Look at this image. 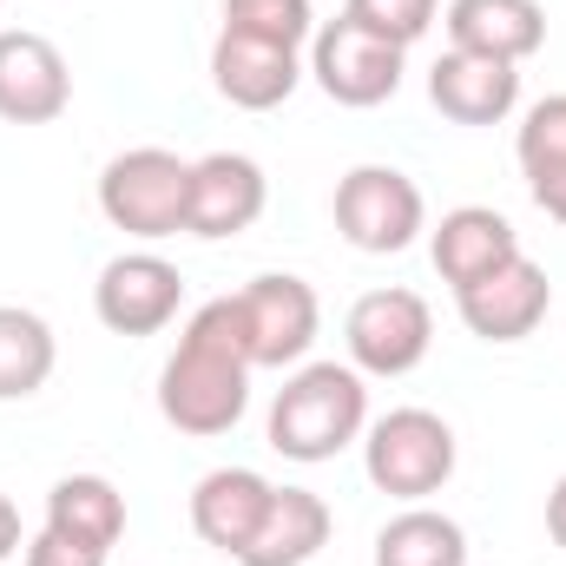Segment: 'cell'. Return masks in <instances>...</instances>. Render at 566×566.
I'll return each mask as SVG.
<instances>
[{
  "label": "cell",
  "mask_w": 566,
  "mask_h": 566,
  "mask_svg": "<svg viewBox=\"0 0 566 566\" xmlns=\"http://www.w3.org/2000/svg\"><path fill=\"white\" fill-rule=\"evenodd\" d=\"M363 33H376V40H389V46H416L428 27H434V0H349L343 7Z\"/></svg>",
  "instance_id": "24"
},
{
  "label": "cell",
  "mask_w": 566,
  "mask_h": 566,
  "mask_svg": "<svg viewBox=\"0 0 566 566\" xmlns=\"http://www.w3.org/2000/svg\"><path fill=\"white\" fill-rule=\"evenodd\" d=\"M224 27L271 40V46H303L316 33V13H310V0H224Z\"/></svg>",
  "instance_id": "23"
},
{
  "label": "cell",
  "mask_w": 566,
  "mask_h": 566,
  "mask_svg": "<svg viewBox=\"0 0 566 566\" xmlns=\"http://www.w3.org/2000/svg\"><path fill=\"white\" fill-rule=\"evenodd\" d=\"M264 165L244 158V151H211L191 165V191H185V231L191 238H238L264 218Z\"/></svg>",
  "instance_id": "11"
},
{
  "label": "cell",
  "mask_w": 566,
  "mask_h": 566,
  "mask_svg": "<svg viewBox=\"0 0 566 566\" xmlns=\"http://www.w3.org/2000/svg\"><path fill=\"white\" fill-rule=\"evenodd\" d=\"M303 66H296V46H271V40H251V33H218L211 46V86L244 106V113H271L296 93Z\"/></svg>",
  "instance_id": "14"
},
{
  "label": "cell",
  "mask_w": 566,
  "mask_h": 566,
  "mask_svg": "<svg viewBox=\"0 0 566 566\" xmlns=\"http://www.w3.org/2000/svg\"><path fill=\"white\" fill-rule=\"evenodd\" d=\"M264 507H271V481L258 468H211L191 488V527H198V541L218 547V554H231V560L251 547Z\"/></svg>",
  "instance_id": "15"
},
{
  "label": "cell",
  "mask_w": 566,
  "mask_h": 566,
  "mask_svg": "<svg viewBox=\"0 0 566 566\" xmlns=\"http://www.w3.org/2000/svg\"><path fill=\"white\" fill-rule=\"evenodd\" d=\"M428 99H434V113L454 119V126H501V119L521 106V66L448 46V53L428 66Z\"/></svg>",
  "instance_id": "13"
},
{
  "label": "cell",
  "mask_w": 566,
  "mask_h": 566,
  "mask_svg": "<svg viewBox=\"0 0 566 566\" xmlns=\"http://www.w3.org/2000/svg\"><path fill=\"white\" fill-rule=\"evenodd\" d=\"M251 402V336L238 296H211L158 369V416L178 434H231Z\"/></svg>",
  "instance_id": "1"
},
{
  "label": "cell",
  "mask_w": 566,
  "mask_h": 566,
  "mask_svg": "<svg viewBox=\"0 0 566 566\" xmlns=\"http://www.w3.org/2000/svg\"><path fill=\"white\" fill-rule=\"evenodd\" d=\"M46 527L80 541V547H93V554H113L119 534H126V494L106 474H66L46 494Z\"/></svg>",
  "instance_id": "19"
},
{
  "label": "cell",
  "mask_w": 566,
  "mask_h": 566,
  "mask_svg": "<svg viewBox=\"0 0 566 566\" xmlns=\"http://www.w3.org/2000/svg\"><path fill=\"white\" fill-rule=\"evenodd\" d=\"M376 566H468V534L461 521L434 514V507H409L376 534Z\"/></svg>",
  "instance_id": "22"
},
{
  "label": "cell",
  "mask_w": 566,
  "mask_h": 566,
  "mask_svg": "<svg viewBox=\"0 0 566 566\" xmlns=\"http://www.w3.org/2000/svg\"><path fill=\"white\" fill-rule=\"evenodd\" d=\"M73 106L66 53L46 33H0V119L7 126H53Z\"/></svg>",
  "instance_id": "12"
},
{
  "label": "cell",
  "mask_w": 566,
  "mask_h": 566,
  "mask_svg": "<svg viewBox=\"0 0 566 566\" xmlns=\"http://www.w3.org/2000/svg\"><path fill=\"white\" fill-rule=\"evenodd\" d=\"M514 151H521V171H527L534 205L554 224H566V93H547L541 106H527Z\"/></svg>",
  "instance_id": "20"
},
{
  "label": "cell",
  "mask_w": 566,
  "mask_h": 566,
  "mask_svg": "<svg viewBox=\"0 0 566 566\" xmlns=\"http://www.w3.org/2000/svg\"><path fill=\"white\" fill-rule=\"evenodd\" d=\"M329 547V501L310 488H271V507L238 566H310Z\"/></svg>",
  "instance_id": "18"
},
{
  "label": "cell",
  "mask_w": 566,
  "mask_h": 566,
  "mask_svg": "<svg viewBox=\"0 0 566 566\" xmlns=\"http://www.w3.org/2000/svg\"><path fill=\"white\" fill-rule=\"evenodd\" d=\"M363 468L382 494L396 501H428L448 488L454 474V428L434 409H389L382 422H369L363 441Z\"/></svg>",
  "instance_id": "4"
},
{
  "label": "cell",
  "mask_w": 566,
  "mask_h": 566,
  "mask_svg": "<svg viewBox=\"0 0 566 566\" xmlns=\"http://www.w3.org/2000/svg\"><path fill=\"white\" fill-rule=\"evenodd\" d=\"M178 303H185V277L158 251H126L93 283V310L113 336H158L178 316Z\"/></svg>",
  "instance_id": "10"
},
{
  "label": "cell",
  "mask_w": 566,
  "mask_h": 566,
  "mask_svg": "<svg viewBox=\"0 0 566 566\" xmlns=\"http://www.w3.org/2000/svg\"><path fill=\"white\" fill-rule=\"evenodd\" d=\"M547 303H554V283H547V271L527 251H514L488 277L454 290V310H461V323L481 343H521V336H534L547 323Z\"/></svg>",
  "instance_id": "9"
},
{
  "label": "cell",
  "mask_w": 566,
  "mask_h": 566,
  "mask_svg": "<svg viewBox=\"0 0 566 566\" xmlns=\"http://www.w3.org/2000/svg\"><path fill=\"white\" fill-rule=\"evenodd\" d=\"M238 310H244V336H251V369H283V363H303V349L316 343L323 329V310H316V290L290 271H264L238 290Z\"/></svg>",
  "instance_id": "8"
},
{
  "label": "cell",
  "mask_w": 566,
  "mask_h": 566,
  "mask_svg": "<svg viewBox=\"0 0 566 566\" xmlns=\"http://www.w3.org/2000/svg\"><path fill=\"white\" fill-rule=\"evenodd\" d=\"M53 363H60V343H53L46 316H33L20 303H0V402L40 396Z\"/></svg>",
  "instance_id": "21"
},
{
  "label": "cell",
  "mask_w": 566,
  "mask_h": 566,
  "mask_svg": "<svg viewBox=\"0 0 566 566\" xmlns=\"http://www.w3.org/2000/svg\"><path fill=\"white\" fill-rule=\"evenodd\" d=\"M310 73H316V86H323L336 106H356V113H363V106L396 99V86H402V46L363 33L349 13H336V20L316 27V40H310Z\"/></svg>",
  "instance_id": "7"
},
{
  "label": "cell",
  "mask_w": 566,
  "mask_h": 566,
  "mask_svg": "<svg viewBox=\"0 0 566 566\" xmlns=\"http://www.w3.org/2000/svg\"><path fill=\"white\" fill-rule=\"evenodd\" d=\"M448 46L521 66L547 46V13L541 0H448Z\"/></svg>",
  "instance_id": "16"
},
{
  "label": "cell",
  "mask_w": 566,
  "mask_h": 566,
  "mask_svg": "<svg viewBox=\"0 0 566 566\" xmlns=\"http://www.w3.org/2000/svg\"><path fill=\"white\" fill-rule=\"evenodd\" d=\"M369 428V389L349 363H303L271 402V448L283 461H336Z\"/></svg>",
  "instance_id": "2"
},
{
  "label": "cell",
  "mask_w": 566,
  "mask_h": 566,
  "mask_svg": "<svg viewBox=\"0 0 566 566\" xmlns=\"http://www.w3.org/2000/svg\"><path fill=\"white\" fill-rule=\"evenodd\" d=\"M13 547H27V541H20V507L0 494V560H13Z\"/></svg>",
  "instance_id": "26"
},
{
  "label": "cell",
  "mask_w": 566,
  "mask_h": 566,
  "mask_svg": "<svg viewBox=\"0 0 566 566\" xmlns=\"http://www.w3.org/2000/svg\"><path fill=\"white\" fill-rule=\"evenodd\" d=\"M27 566H106V554H93V547H80V541L40 527V534L27 541Z\"/></svg>",
  "instance_id": "25"
},
{
  "label": "cell",
  "mask_w": 566,
  "mask_h": 566,
  "mask_svg": "<svg viewBox=\"0 0 566 566\" xmlns=\"http://www.w3.org/2000/svg\"><path fill=\"white\" fill-rule=\"evenodd\" d=\"M343 343H349V369L409 376V369H422L428 343H434V316L416 290H369V296H356Z\"/></svg>",
  "instance_id": "6"
},
{
  "label": "cell",
  "mask_w": 566,
  "mask_h": 566,
  "mask_svg": "<svg viewBox=\"0 0 566 566\" xmlns=\"http://www.w3.org/2000/svg\"><path fill=\"white\" fill-rule=\"evenodd\" d=\"M185 191H191V165L165 145H133L99 171V211L126 238L185 231Z\"/></svg>",
  "instance_id": "3"
},
{
  "label": "cell",
  "mask_w": 566,
  "mask_h": 566,
  "mask_svg": "<svg viewBox=\"0 0 566 566\" xmlns=\"http://www.w3.org/2000/svg\"><path fill=\"white\" fill-rule=\"evenodd\" d=\"M336 231L369 251V258H396L409 251L428 231V205L422 185L396 165H356L343 185H336Z\"/></svg>",
  "instance_id": "5"
},
{
  "label": "cell",
  "mask_w": 566,
  "mask_h": 566,
  "mask_svg": "<svg viewBox=\"0 0 566 566\" xmlns=\"http://www.w3.org/2000/svg\"><path fill=\"white\" fill-rule=\"evenodd\" d=\"M547 534H554V547L566 554V474L554 481V494H547Z\"/></svg>",
  "instance_id": "27"
},
{
  "label": "cell",
  "mask_w": 566,
  "mask_h": 566,
  "mask_svg": "<svg viewBox=\"0 0 566 566\" xmlns=\"http://www.w3.org/2000/svg\"><path fill=\"white\" fill-rule=\"evenodd\" d=\"M521 251V231L501 218V211H488V205H461V211H448L434 231H428V258H434V271L441 283H474L488 277L494 264H507Z\"/></svg>",
  "instance_id": "17"
}]
</instances>
